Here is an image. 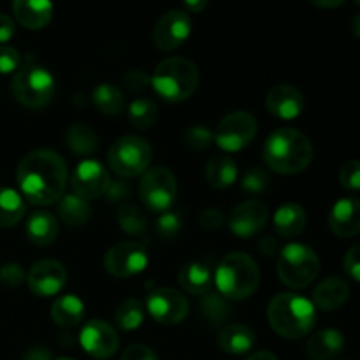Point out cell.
Instances as JSON below:
<instances>
[{"label":"cell","mask_w":360,"mask_h":360,"mask_svg":"<svg viewBox=\"0 0 360 360\" xmlns=\"http://www.w3.org/2000/svg\"><path fill=\"white\" fill-rule=\"evenodd\" d=\"M67 165L56 151L34 150L21 158L16 171L18 186L34 206L58 202L67 186Z\"/></svg>","instance_id":"1"},{"label":"cell","mask_w":360,"mask_h":360,"mask_svg":"<svg viewBox=\"0 0 360 360\" xmlns=\"http://www.w3.org/2000/svg\"><path fill=\"white\" fill-rule=\"evenodd\" d=\"M311 160V141L290 127L274 130L264 144V162L278 174H297L308 169Z\"/></svg>","instance_id":"2"},{"label":"cell","mask_w":360,"mask_h":360,"mask_svg":"<svg viewBox=\"0 0 360 360\" xmlns=\"http://www.w3.org/2000/svg\"><path fill=\"white\" fill-rule=\"evenodd\" d=\"M267 319L278 336L285 340H301L315 327L316 308L302 295L283 292L271 299Z\"/></svg>","instance_id":"3"},{"label":"cell","mask_w":360,"mask_h":360,"mask_svg":"<svg viewBox=\"0 0 360 360\" xmlns=\"http://www.w3.org/2000/svg\"><path fill=\"white\" fill-rule=\"evenodd\" d=\"M218 294L227 301H245L252 297L260 283V271L255 260L243 252L229 253L214 273Z\"/></svg>","instance_id":"4"},{"label":"cell","mask_w":360,"mask_h":360,"mask_svg":"<svg viewBox=\"0 0 360 360\" xmlns=\"http://www.w3.org/2000/svg\"><path fill=\"white\" fill-rule=\"evenodd\" d=\"M151 86L164 101L178 104L195 94L199 86V69L188 58H165L155 69Z\"/></svg>","instance_id":"5"},{"label":"cell","mask_w":360,"mask_h":360,"mask_svg":"<svg viewBox=\"0 0 360 360\" xmlns=\"http://www.w3.org/2000/svg\"><path fill=\"white\" fill-rule=\"evenodd\" d=\"M14 98L28 109H42L55 97V77L28 55L23 65L14 74L11 84Z\"/></svg>","instance_id":"6"},{"label":"cell","mask_w":360,"mask_h":360,"mask_svg":"<svg viewBox=\"0 0 360 360\" xmlns=\"http://www.w3.org/2000/svg\"><path fill=\"white\" fill-rule=\"evenodd\" d=\"M320 273V259L315 250L302 243H292L278 257V276L287 287L301 290L309 287Z\"/></svg>","instance_id":"7"},{"label":"cell","mask_w":360,"mask_h":360,"mask_svg":"<svg viewBox=\"0 0 360 360\" xmlns=\"http://www.w3.org/2000/svg\"><path fill=\"white\" fill-rule=\"evenodd\" d=\"M153 150L146 139L139 136H123L109 148L108 162L118 178L129 179L143 176L150 167Z\"/></svg>","instance_id":"8"},{"label":"cell","mask_w":360,"mask_h":360,"mask_svg":"<svg viewBox=\"0 0 360 360\" xmlns=\"http://www.w3.org/2000/svg\"><path fill=\"white\" fill-rule=\"evenodd\" d=\"M139 195L144 206L153 213H167L176 202L178 183L167 167L148 169L139 185Z\"/></svg>","instance_id":"9"},{"label":"cell","mask_w":360,"mask_h":360,"mask_svg":"<svg viewBox=\"0 0 360 360\" xmlns=\"http://www.w3.org/2000/svg\"><path fill=\"white\" fill-rule=\"evenodd\" d=\"M257 130L259 125L252 112L232 111L218 123L214 143L227 153H234L245 150L255 139Z\"/></svg>","instance_id":"10"},{"label":"cell","mask_w":360,"mask_h":360,"mask_svg":"<svg viewBox=\"0 0 360 360\" xmlns=\"http://www.w3.org/2000/svg\"><path fill=\"white\" fill-rule=\"evenodd\" d=\"M148 266V253L141 243L123 241L108 250L104 267L115 278H132L143 273Z\"/></svg>","instance_id":"11"},{"label":"cell","mask_w":360,"mask_h":360,"mask_svg":"<svg viewBox=\"0 0 360 360\" xmlns=\"http://www.w3.org/2000/svg\"><path fill=\"white\" fill-rule=\"evenodd\" d=\"M146 309L151 319L162 326H176L188 316L190 304L185 295L174 288H155L148 294Z\"/></svg>","instance_id":"12"},{"label":"cell","mask_w":360,"mask_h":360,"mask_svg":"<svg viewBox=\"0 0 360 360\" xmlns=\"http://www.w3.org/2000/svg\"><path fill=\"white\" fill-rule=\"evenodd\" d=\"M190 34H192L190 14L181 9H172L162 14L160 20L155 23L151 39L160 51H174L185 44Z\"/></svg>","instance_id":"13"},{"label":"cell","mask_w":360,"mask_h":360,"mask_svg":"<svg viewBox=\"0 0 360 360\" xmlns=\"http://www.w3.org/2000/svg\"><path fill=\"white\" fill-rule=\"evenodd\" d=\"M109 181H111V176L101 162L94 158H84L74 169L70 186H72L74 195L88 202V200L104 195Z\"/></svg>","instance_id":"14"},{"label":"cell","mask_w":360,"mask_h":360,"mask_svg":"<svg viewBox=\"0 0 360 360\" xmlns=\"http://www.w3.org/2000/svg\"><path fill=\"white\" fill-rule=\"evenodd\" d=\"M67 269L62 262L53 259H42L32 266L27 274L28 288L39 297H53L60 294L67 285Z\"/></svg>","instance_id":"15"},{"label":"cell","mask_w":360,"mask_h":360,"mask_svg":"<svg viewBox=\"0 0 360 360\" xmlns=\"http://www.w3.org/2000/svg\"><path fill=\"white\" fill-rule=\"evenodd\" d=\"M79 343L90 357L97 360L112 357L120 347L118 334L104 320H90L84 323L79 334Z\"/></svg>","instance_id":"16"},{"label":"cell","mask_w":360,"mask_h":360,"mask_svg":"<svg viewBox=\"0 0 360 360\" xmlns=\"http://www.w3.org/2000/svg\"><path fill=\"white\" fill-rule=\"evenodd\" d=\"M269 211L267 206L260 200H246L234 207L229 218V227L234 236L241 239L253 238L259 234L267 224Z\"/></svg>","instance_id":"17"},{"label":"cell","mask_w":360,"mask_h":360,"mask_svg":"<svg viewBox=\"0 0 360 360\" xmlns=\"http://www.w3.org/2000/svg\"><path fill=\"white\" fill-rule=\"evenodd\" d=\"M329 229L338 238H354L360 232V199L343 197L329 213Z\"/></svg>","instance_id":"18"},{"label":"cell","mask_w":360,"mask_h":360,"mask_svg":"<svg viewBox=\"0 0 360 360\" xmlns=\"http://www.w3.org/2000/svg\"><path fill=\"white\" fill-rule=\"evenodd\" d=\"M266 105L273 116L280 120H295L304 111V97L290 84H276L267 91Z\"/></svg>","instance_id":"19"},{"label":"cell","mask_w":360,"mask_h":360,"mask_svg":"<svg viewBox=\"0 0 360 360\" xmlns=\"http://www.w3.org/2000/svg\"><path fill=\"white\" fill-rule=\"evenodd\" d=\"M350 297V285L340 276H329L313 290V304L320 311H336Z\"/></svg>","instance_id":"20"},{"label":"cell","mask_w":360,"mask_h":360,"mask_svg":"<svg viewBox=\"0 0 360 360\" xmlns=\"http://www.w3.org/2000/svg\"><path fill=\"white\" fill-rule=\"evenodd\" d=\"M14 18L28 30L48 27L53 18L51 0H13Z\"/></svg>","instance_id":"21"},{"label":"cell","mask_w":360,"mask_h":360,"mask_svg":"<svg viewBox=\"0 0 360 360\" xmlns=\"http://www.w3.org/2000/svg\"><path fill=\"white\" fill-rule=\"evenodd\" d=\"M25 234H27L28 241L39 248L51 246L60 234L58 220L49 211H35L25 225Z\"/></svg>","instance_id":"22"},{"label":"cell","mask_w":360,"mask_h":360,"mask_svg":"<svg viewBox=\"0 0 360 360\" xmlns=\"http://www.w3.org/2000/svg\"><path fill=\"white\" fill-rule=\"evenodd\" d=\"M345 336L336 329H322L306 343V354L311 360H333L343 352Z\"/></svg>","instance_id":"23"},{"label":"cell","mask_w":360,"mask_h":360,"mask_svg":"<svg viewBox=\"0 0 360 360\" xmlns=\"http://www.w3.org/2000/svg\"><path fill=\"white\" fill-rule=\"evenodd\" d=\"M255 345V333L243 323L225 326L218 334V347L229 355H243Z\"/></svg>","instance_id":"24"},{"label":"cell","mask_w":360,"mask_h":360,"mask_svg":"<svg viewBox=\"0 0 360 360\" xmlns=\"http://www.w3.org/2000/svg\"><path fill=\"white\" fill-rule=\"evenodd\" d=\"M178 281L185 292L192 295H206L213 288V273L210 266L200 262H188L179 269Z\"/></svg>","instance_id":"25"},{"label":"cell","mask_w":360,"mask_h":360,"mask_svg":"<svg viewBox=\"0 0 360 360\" xmlns=\"http://www.w3.org/2000/svg\"><path fill=\"white\" fill-rule=\"evenodd\" d=\"M273 221L274 229L281 238H295V236L302 234V231L306 229L308 217H306V211L302 210V206L295 202H287L278 207Z\"/></svg>","instance_id":"26"},{"label":"cell","mask_w":360,"mask_h":360,"mask_svg":"<svg viewBox=\"0 0 360 360\" xmlns=\"http://www.w3.org/2000/svg\"><path fill=\"white\" fill-rule=\"evenodd\" d=\"M206 179L213 188H229L238 179V164L229 155H213L206 164Z\"/></svg>","instance_id":"27"},{"label":"cell","mask_w":360,"mask_h":360,"mask_svg":"<svg viewBox=\"0 0 360 360\" xmlns=\"http://www.w3.org/2000/svg\"><path fill=\"white\" fill-rule=\"evenodd\" d=\"M84 319V304L76 295H63L51 306V320L62 329H72Z\"/></svg>","instance_id":"28"},{"label":"cell","mask_w":360,"mask_h":360,"mask_svg":"<svg viewBox=\"0 0 360 360\" xmlns=\"http://www.w3.org/2000/svg\"><path fill=\"white\" fill-rule=\"evenodd\" d=\"M65 144L77 157H90L97 151L98 137L86 123H76V125H70L65 132Z\"/></svg>","instance_id":"29"},{"label":"cell","mask_w":360,"mask_h":360,"mask_svg":"<svg viewBox=\"0 0 360 360\" xmlns=\"http://www.w3.org/2000/svg\"><path fill=\"white\" fill-rule=\"evenodd\" d=\"M90 206L77 195H63L58 200V217L69 227H83L90 220Z\"/></svg>","instance_id":"30"},{"label":"cell","mask_w":360,"mask_h":360,"mask_svg":"<svg viewBox=\"0 0 360 360\" xmlns=\"http://www.w3.org/2000/svg\"><path fill=\"white\" fill-rule=\"evenodd\" d=\"M23 197L13 188H0V227H14L25 217Z\"/></svg>","instance_id":"31"},{"label":"cell","mask_w":360,"mask_h":360,"mask_svg":"<svg viewBox=\"0 0 360 360\" xmlns=\"http://www.w3.org/2000/svg\"><path fill=\"white\" fill-rule=\"evenodd\" d=\"M91 101L97 105L98 111L105 116H116L125 109V97L115 84L101 83L98 86H95Z\"/></svg>","instance_id":"32"},{"label":"cell","mask_w":360,"mask_h":360,"mask_svg":"<svg viewBox=\"0 0 360 360\" xmlns=\"http://www.w3.org/2000/svg\"><path fill=\"white\" fill-rule=\"evenodd\" d=\"M200 316L210 326H221L231 316V304H229V301L224 295L211 290L206 295H202V301H200Z\"/></svg>","instance_id":"33"},{"label":"cell","mask_w":360,"mask_h":360,"mask_svg":"<svg viewBox=\"0 0 360 360\" xmlns=\"http://www.w3.org/2000/svg\"><path fill=\"white\" fill-rule=\"evenodd\" d=\"M118 218V224L122 227L123 232H127L129 236L134 238H143L148 231V220L144 217L143 211L136 206V204H122L116 213Z\"/></svg>","instance_id":"34"},{"label":"cell","mask_w":360,"mask_h":360,"mask_svg":"<svg viewBox=\"0 0 360 360\" xmlns=\"http://www.w3.org/2000/svg\"><path fill=\"white\" fill-rule=\"evenodd\" d=\"M158 118V108L150 98H136L129 105V122L134 129L146 130L155 125Z\"/></svg>","instance_id":"35"},{"label":"cell","mask_w":360,"mask_h":360,"mask_svg":"<svg viewBox=\"0 0 360 360\" xmlns=\"http://www.w3.org/2000/svg\"><path fill=\"white\" fill-rule=\"evenodd\" d=\"M115 320L123 330H136L144 320V308L137 299H125L115 311Z\"/></svg>","instance_id":"36"},{"label":"cell","mask_w":360,"mask_h":360,"mask_svg":"<svg viewBox=\"0 0 360 360\" xmlns=\"http://www.w3.org/2000/svg\"><path fill=\"white\" fill-rule=\"evenodd\" d=\"M183 143L192 151H206L214 143V134L207 127L193 125L185 132Z\"/></svg>","instance_id":"37"},{"label":"cell","mask_w":360,"mask_h":360,"mask_svg":"<svg viewBox=\"0 0 360 360\" xmlns=\"http://www.w3.org/2000/svg\"><path fill=\"white\" fill-rule=\"evenodd\" d=\"M269 172L262 167H252L246 171L245 178H243L241 186L246 193H253V195H259V193L266 192L269 188Z\"/></svg>","instance_id":"38"},{"label":"cell","mask_w":360,"mask_h":360,"mask_svg":"<svg viewBox=\"0 0 360 360\" xmlns=\"http://www.w3.org/2000/svg\"><path fill=\"white\" fill-rule=\"evenodd\" d=\"M181 217H179L178 213H172V211L162 213L160 218L157 220V225H155L157 234L160 236L162 239H167V241L174 239L176 236L181 232Z\"/></svg>","instance_id":"39"},{"label":"cell","mask_w":360,"mask_h":360,"mask_svg":"<svg viewBox=\"0 0 360 360\" xmlns=\"http://www.w3.org/2000/svg\"><path fill=\"white\" fill-rule=\"evenodd\" d=\"M341 186L348 192H360V162L359 160H348L341 165L340 169Z\"/></svg>","instance_id":"40"},{"label":"cell","mask_w":360,"mask_h":360,"mask_svg":"<svg viewBox=\"0 0 360 360\" xmlns=\"http://www.w3.org/2000/svg\"><path fill=\"white\" fill-rule=\"evenodd\" d=\"M21 65V55L13 46H0V74L16 72Z\"/></svg>","instance_id":"41"},{"label":"cell","mask_w":360,"mask_h":360,"mask_svg":"<svg viewBox=\"0 0 360 360\" xmlns=\"http://www.w3.org/2000/svg\"><path fill=\"white\" fill-rule=\"evenodd\" d=\"M151 84V77L139 69H132L123 76V86L130 94H141Z\"/></svg>","instance_id":"42"},{"label":"cell","mask_w":360,"mask_h":360,"mask_svg":"<svg viewBox=\"0 0 360 360\" xmlns=\"http://www.w3.org/2000/svg\"><path fill=\"white\" fill-rule=\"evenodd\" d=\"M25 280V271L20 264L11 262L6 266L0 267V283L6 285V287H20Z\"/></svg>","instance_id":"43"},{"label":"cell","mask_w":360,"mask_h":360,"mask_svg":"<svg viewBox=\"0 0 360 360\" xmlns=\"http://www.w3.org/2000/svg\"><path fill=\"white\" fill-rule=\"evenodd\" d=\"M132 190H130V185L127 181H123V178L111 179L105 188V199L111 200V202H122L123 199H129Z\"/></svg>","instance_id":"44"},{"label":"cell","mask_w":360,"mask_h":360,"mask_svg":"<svg viewBox=\"0 0 360 360\" xmlns=\"http://www.w3.org/2000/svg\"><path fill=\"white\" fill-rule=\"evenodd\" d=\"M199 224L206 231H218L225 225V214L217 207H210L199 214Z\"/></svg>","instance_id":"45"},{"label":"cell","mask_w":360,"mask_h":360,"mask_svg":"<svg viewBox=\"0 0 360 360\" xmlns=\"http://www.w3.org/2000/svg\"><path fill=\"white\" fill-rule=\"evenodd\" d=\"M343 266L345 273H347L352 280L359 281L360 283V243L348 250L347 255H345Z\"/></svg>","instance_id":"46"},{"label":"cell","mask_w":360,"mask_h":360,"mask_svg":"<svg viewBox=\"0 0 360 360\" xmlns=\"http://www.w3.org/2000/svg\"><path fill=\"white\" fill-rule=\"evenodd\" d=\"M122 360H158L157 354L146 345H130L123 352Z\"/></svg>","instance_id":"47"},{"label":"cell","mask_w":360,"mask_h":360,"mask_svg":"<svg viewBox=\"0 0 360 360\" xmlns=\"http://www.w3.org/2000/svg\"><path fill=\"white\" fill-rule=\"evenodd\" d=\"M16 34V23L7 14H0V44H6L7 41L14 37Z\"/></svg>","instance_id":"48"},{"label":"cell","mask_w":360,"mask_h":360,"mask_svg":"<svg viewBox=\"0 0 360 360\" xmlns=\"http://www.w3.org/2000/svg\"><path fill=\"white\" fill-rule=\"evenodd\" d=\"M257 250H259L262 255L273 257L280 252V245H278V239L274 236H262L257 241Z\"/></svg>","instance_id":"49"},{"label":"cell","mask_w":360,"mask_h":360,"mask_svg":"<svg viewBox=\"0 0 360 360\" xmlns=\"http://www.w3.org/2000/svg\"><path fill=\"white\" fill-rule=\"evenodd\" d=\"M23 360H51V355H49V352L46 350V348L35 347L30 348V350L25 354Z\"/></svg>","instance_id":"50"},{"label":"cell","mask_w":360,"mask_h":360,"mask_svg":"<svg viewBox=\"0 0 360 360\" xmlns=\"http://www.w3.org/2000/svg\"><path fill=\"white\" fill-rule=\"evenodd\" d=\"M207 4H210V0H183V6L188 13H202Z\"/></svg>","instance_id":"51"},{"label":"cell","mask_w":360,"mask_h":360,"mask_svg":"<svg viewBox=\"0 0 360 360\" xmlns=\"http://www.w3.org/2000/svg\"><path fill=\"white\" fill-rule=\"evenodd\" d=\"M309 2L320 9H336V7L343 6L345 0H309Z\"/></svg>","instance_id":"52"},{"label":"cell","mask_w":360,"mask_h":360,"mask_svg":"<svg viewBox=\"0 0 360 360\" xmlns=\"http://www.w3.org/2000/svg\"><path fill=\"white\" fill-rule=\"evenodd\" d=\"M246 360H278L271 352H257V354L250 355Z\"/></svg>","instance_id":"53"},{"label":"cell","mask_w":360,"mask_h":360,"mask_svg":"<svg viewBox=\"0 0 360 360\" xmlns=\"http://www.w3.org/2000/svg\"><path fill=\"white\" fill-rule=\"evenodd\" d=\"M350 30H352V34L355 35V37L360 39V14H357V16L352 18Z\"/></svg>","instance_id":"54"},{"label":"cell","mask_w":360,"mask_h":360,"mask_svg":"<svg viewBox=\"0 0 360 360\" xmlns=\"http://www.w3.org/2000/svg\"><path fill=\"white\" fill-rule=\"evenodd\" d=\"M355 4H357V6L360 7V0H355Z\"/></svg>","instance_id":"55"},{"label":"cell","mask_w":360,"mask_h":360,"mask_svg":"<svg viewBox=\"0 0 360 360\" xmlns=\"http://www.w3.org/2000/svg\"><path fill=\"white\" fill-rule=\"evenodd\" d=\"M56 360H72V359H56Z\"/></svg>","instance_id":"56"}]
</instances>
